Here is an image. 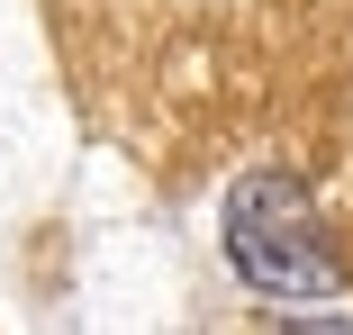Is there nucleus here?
<instances>
[{"label": "nucleus", "mask_w": 353, "mask_h": 335, "mask_svg": "<svg viewBox=\"0 0 353 335\" xmlns=\"http://www.w3.org/2000/svg\"><path fill=\"white\" fill-rule=\"evenodd\" d=\"M227 254L254 290H281V299H317L335 290V254H326V227L308 209L299 181L281 172H254L236 199H227Z\"/></svg>", "instance_id": "obj_1"}]
</instances>
